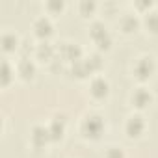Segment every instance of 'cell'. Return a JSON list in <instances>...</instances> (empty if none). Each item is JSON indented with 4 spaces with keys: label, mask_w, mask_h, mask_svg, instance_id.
Wrapping results in <instances>:
<instances>
[{
    "label": "cell",
    "mask_w": 158,
    "mask_h": 158,
    "mask_svg": "<svg viewBox=\"0 0 158 158\" xmlns=\"http://www.w3.org/2000/svg\"><path fill=\"white\" fill-rule=\"evenodd\" d=\"M82 134L86 138H91V139H97L102 130H104V121L101 115H88L84 121H82Z\"/></svg>",
    "instance_id": "cell-1"
},
{
    "label": "cell",
    "mask_w": 158,
    "mask_h": 158,
    "mask_svg": "<svg viewBox=\"0 0 158 158\" xmlns=\"http://www.w3.org/2000/svg\"><path fill=\"white\" fill-rule=\"evenodd\" d=\"M91 37L99 45V48H110L112 39H110V34H108V30H106V26L102 23H93V26H91Z\"/></svg>",
    "instance_id": "cell-2"
},
{
    "label": "cell",
    "mask_w": 158,
    "mask_h": 158,
    "mask_svg": "<svg viewBox=\"0 0 158 158\" xmlns=\"http://www.w3.org/2000/svg\"><path fill=\"white\" fill-rule=\"evenodd\" d=\"M134 73H136V76L139 78V80H147V78L154 73V61H152V58H141V60H138V63H136V67H134Z\"/></svg>",
    "instance_id": "cell-3"
},
{
    "label": "cell",
    "mask_w": 158,
    "mask_h": 158,
    "mask_svg": "<svg viewBox=\"0 0 158 158\" xmlns=\"http://www.w3.org/2000/svg\"><path fill=\"white\" fill-rule=\"evenodd\" d=\"M125 130L130 138H138L141 136V132L145 130V121L141 115H130L127 119V125H125Z\"/></svg>",
    "instance_id": "cell-4"
},
{
    "label": "cell",
    "mask_w": 158,
    "mask_h": 158,
    "mask_svg": "<svg viewBox=\"0 0 158 158\" xmlns=\"http://www.w3.org/2000/svg\"><path fill=\"white\" fill-rule=\"evenodd\" d=\"M89 93L95 99H104L108 95V82L104 80L102 76H97L95 80L91 82V86H89Z\"/></svg>",
    "instance_id": "cell-5"
},
{
    "label": "cell",
    "mask_w": 158,
    "mask_h": 158,
    "mask_svg": "<svg viewBox=\"0 0 158 158\" xmlns=\"http://www.w3.org/2000/svg\"><path fill=\"white\" fill-rule=\"evenodd\" d=\"M34 30H35V35H37V37L47 39V37L52 34V23H50V19L39 17V19L34 23Z\"/></svg>",
    "instance_id": "cell-6"
},
{
    "label": "cell",
    "mask_w": 158,
    "mask_h": 158,
    "mask_svg": "<svg viewBox=\"0 0 158 158\" xmlns=\"http://www.w3.org/2000/svg\"><path fill=\"white\" fill-rule=\"evenodd\" d=\"M50 139H52V138H50L48 128H45V127H34V130H32V143H34L35 147H43V145H47Z\"/></svg>",
    "instance_id": "cell-7"
},
{
    "label": "cell",
    "mask_w": 158,
    "mask_h": 158,
    "mask_svg": "<svg viewBox=\"0 0 158 158\" xmlns=\"http://www.w3.org/2000/svg\"><path fill=\"white\" fill-rule=\"evenodd\" d=\"M17 73L24 78V80H30V78L35 74V65H34V61H32L30 58H23V60L19 61V65H17Z\"/></svg>",
    "instance_id": "cell-8"
},
{
    "label": "cell",
    "mask_w": 158,
    "mask_h": 158,
    "mask_svg": "<svg viewBox=\"0 0 158 158\" xmlns=\"http://www.w3.org/2000/svg\"><path fill=\"white\" fill-rule=\"evenodd\" d=\"M47 128H48L52 139H61L63 132H65V121H63V117H54Z\"/></svg>",
    "instance_id": "cell-9"
},
{
    "label": "cell",
    "mask_w": 158,
    "mask_h": 158,
    "mask_svg": "<svg viewBox=\"0 0 158 158\" xmlns=\"http://www.w3.org/2000/svg\"><path fill=\"white\" fill-rule=\"evenodd\" d=\"M61 58L63 60H69V61H78V60H82V50L80 47H76V45H63L61 47Z\"/></svg>",
    "instance_id": "cell-10"
},
{
    "label": "cell",
    "mask_w": 158,
    "mask_h": 158,
    "mask_svg": "<svg viewBox=\"0 0 158 158\" xmlns=\"http://www.w3.org/2000/svg\"><path fill=\"white\" fill-rule=\"evenodd\" d=\"M151 101H152V95H151V91H149V89H145V88L136 89V91H134V95H132V102H134L138 108H145Z\"/></svg>",
    "instance_id": "cell-11"
},
{
    "label": "cell",
    "mask_w": 158,
    "mask_h": 158,
    "mask_svg": "<svg viewBox=\"0 0 158 158\" xmlns=\"http://www.w3.org/2000/svg\"><path fill=\"white\" fill-rule=\"evenodd\" d=\"M35 54H37L39 60H47V61H50V60H54V47H52L50 43L43 41L41 45H37Z\"/></svg>",
    "instance_id": "cell-12"
},
{
    "label": "cell",
    "mask_w": 158,
    "mask_h": 158,
    "mask_svg": "<svg viewBox=\"0 0 158 158\" xmlns=\"http://www.w3.org/2000/svg\"><path fill=\"white\" fill-rule=\"evenodd\" d=\"M2 48L6 52H11V50L19 48V37L15 34H11V32H6L2 35Z\"/></svg>",
    "instance_id": "cell-13"
},
{
    "label": "cell",
    "mask_w": 158,
    "mask_h": 158,
    "mask_svg": "<svg viewBox=\"0 0 158 158\" xmlns=\"http://www.w3.org/2000/svg\"><path fill=\"white\" fill-rule=\"evenodd\" d=\"M121 28H123L125 32H134V30L138 28V19H136L134 15H125V17L121 19Z\"/></svg>",
    "instance_id": "cell-14"
},
{
    "label": "cell",
    "mask_w": 158,
    "mask_h": 158,
    "mask_svg": "<svg viewBox=\"0 0 158 158\" xmlns=\"http://www.w3.org/2000/svg\"><path fill=\"white\" fill-rule=\"evenodd\" d=\"M11 74H13V71H11L10 63L2 61V74H0V82H2V86H8L11 82Z\"/></svg>",
    "instance_id": "cell-15"
},
{
    "label": "cell",
    "mask_w": 158,
    "mask_h": 158,
    "mask_svg": "<svg viewBox=\"0 0 158 158\" xmlns=\"http://www.w3.org/2000/svg\"><path fill=\"white\" fill-rule=\"evenodd\" d=\"M145 24L151 32H158V13H147L145 15Z\"/></svg>",
    "instance_id": "cell-16"
},
{
    "label": "cell",
    "mask_w": 158,
    "mask_h": 158,
    "mask_svg": "<svg viewBox=\"0 0 158 158\" xmlns=\"http://www.w3.org/2000/svg\"><path fill=\"white\" fill-rule=\"evenodd\" d=\"M104 158H125V152L121 147H110L104 154Z\"/></svg>",
    "instance_id": "cell-17"
},
{
    "label": "cell",
    "mask_w": 158,
    "mask_h": 158,
    "mask_svg": "<svg viewBox=\"0 0 158 158\" xmlns=\"http://www.w3.org/2000/svg\"><path fill=\"white\" fill-rule=\"evenodd\" d=\"M93 8H95V4H93V2H82V4H80L82 13H89V11H93Z\"/></svg>",
    "instance_id": "cell-18"
},
{
    "label": "cell",
    "mask_w": 158,
    "mask_h": 158,
    "mask_svg": "<svg viewBox=\"0 0 158 158\" xmlns=\"http://www.w3.org/2000/svg\"><path fill=\"white\" fill-rule=\"evenodd\" d=\"M47 8H48V10L58 11V10H61V8H63V4H61V2H48V4H47Z\"/></svg>",
    "instance_id": "cell-19"
}]
</instances>
